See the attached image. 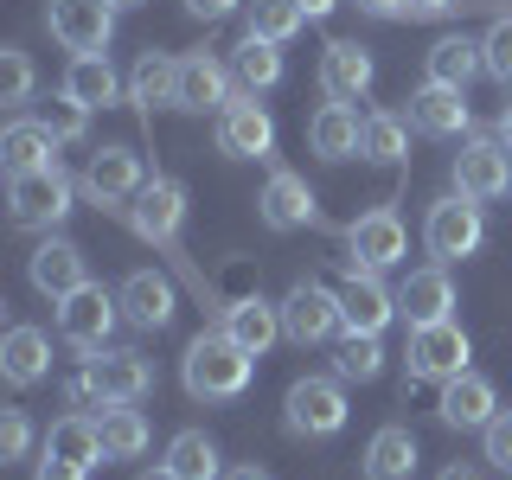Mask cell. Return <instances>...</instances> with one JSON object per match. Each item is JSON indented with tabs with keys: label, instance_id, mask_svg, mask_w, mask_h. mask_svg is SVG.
Returning a JSON list of instances; mask_svg holds the SVG:
<instances>
[{
	"label": "cell",
	"instance_id": "bcb514c9",
	"mask_svg": "<svg viewBox=\"0 0 512 480\" xmlns=\"http://www.w3.org/2000/svg\"><path fill=\"white\" fill-rule=\"evenodd\" d=\"M365 13H378V20H397V13H410V0H359Z\"/></svg>",
	"mask_w": 512,
	"mask_h": 480
},
{
	"label": "cell",
	"instance_id": "4fadbf2b",
	"mask_svg": "<svg viewBox=\"0 0 512 480\" xmlns=\"http://www.w3.org/2000/svg\"><path fill=\"white\" fill-rule=\"evenodd\" d=\"M397 320V295L378 282V269H352L340 288V327L346 333H384Z\"/></svg>",
	"mask_w": 512,
	"mask_h": 480
},
{
	"label": "cell",
	"instance_id": "d590c367",
	"mask_svg": "<svg viewBox=\"0 0 512 480\" xmlns=\"http://www.w3.org/2000/svg\"><path fill=\"white\" fill-rule=\"evenodd\" d=\"M359 154L372 160V167H397V160L410 154V122L391 116V109H378V116H365V141Z\"/></svg>",
	"mask_w": 512,
	"mask_h": 480
},
{
	"label": "cell",
	"instance_id": "8d00e7d4",
	"mask_svg": "<svg viewBox=\"0 0 512 480\" xmlns=\"http://www.w3.org/2000/svg\"><path fill=\"white\" fill-rule=\"evenodd\" d=\"M301 26H308V13H301L295 0H250L244 7V32H256V39H269V45H288Z\"/></svg>",
	"mask_w": 512,
	"mask_h": 480
},
{
	"label": "cell",
	"instance_id": "f546056e",
	"mask_svg": "<svg viewBox=\"0 0 512 480\" xmlns=\"http://www.w3.org/2000/svg\"><path fill=\"white\" fill-rule=\"evenodd\" d=\"M410 122L423 128V135H468V103H461V90H448V84H423L410 96Z\"/></svg>",
	"mask_w": 512,
	"mask_h": 480
},
{
	"label": "cell",
	"instance_id": "7a4b0ae2",
	"mask_svg": "<svg viewBox=\"0 0 512 480\" xmlns=\"http://www.w3.org/2000/svg\"><path fill=\"white\" fill-rule=\"evenodd\" d=\"M77 186L64 167H32V173H7V205H13V224L26 231H52L58 218H71V199Z\"/></svg>",
	"mask_w": 512,
	"mask_h": 480
},
{
	"label": "cell",
	"instance_id": "83f0119b",
	"mask_svg": "<svg viewBox=\"0 0 512 480\" xmlns=\"http://www.w3.org/2000/svg\"><path fill=\"white\" fill-rule=\"evenodd\" d=\"M64 96H77L90 116H96V109H116V103H122V77H116V64H109L103 52L71 58V71H64Z\"/></svg>",
	"mask_w": 512,
	"mask_h": 480
},
{
	"label": "cell",
	"instance_id": "8fae6325",
	"mask_svg": "<svg viewBox=\"0 0 512 480\" xmlns=\"http://www.w3.org/2000/svg\"><path fill=\"white\" fill-rule=\"evenodd\" d=\"M346 263L352 269H397L404 263V250H410V237H404V218L391 212V205H378V212H365V218H352V231H346Z\"/></svg>",
	"mask_w": 512,
	"mask_h": 480
},
{
	"label": "cell",
	"instance_id": "f907efd6",
	"mask_svg": "<svg viewBox=\"0 0 512 480\" xmlns=\"http://www.w3.org/2000/svg\"><path fill=\"white\" fill-rule=\"evenodd\" d=\"M224 480H269V474L256 468V461H244V468H224Z\"/></svg>",
	"mask_w": 512,
	"mask_h": 480
},
{
	"label": "cell",
	"instance_id": "836d02e7",
	"mask_svg": "<svg viewBox=\"0 0 512 480\" xmlns=\"http://www.w3.org/2000/svg\"><path fill=\"white\" fill-rule=\"evenodd\" d=\"M167 468L180 480H224L218 468V442L205 436V429H180V436L167 442Z\"/></svg>",
	"mask_w": 512,
	"mask_h": 480
},
{
	"label": "cell",
	"instance_id": "681fc988",
	"mask_svg": "<svg viewBox=\"0 0 512 480\" xmlns=\"http://www.w3.org/2000/svg\"><path fill=\"white\" fill-rule=\"evenodd\" d=\"M448 7H455V0H410L416 20H429V13H448Z\"/></svg>",
	"mask_w": 512,
	"mask_h": 480
},
{
	"label": "cell",
	"instance_id": "7402d4cb",
	"mask_svg": "<svg viewBox=\"0 0 512 480\" xmlns=\"http://www.w3.org/2000/svg\"><path fill=\"white\" fill-rule=\"evenodd\" d=\"M224 333H231L250 359H263V352L282 340V301H263V295L231 301V308H224Z\"/></svg>",
	"mask_w": 512,
	"mask_h": 480
},
{
	"label": "cell",
	"instance_id": "60d3db41",
	"mask_svg": "<svg viewBox=\"0 0 512 480\" xmlns=\"http://www.w3.org/2000/svg\"><path fill=\"white\" fill-rule=\"evenodd\" d=\"M0 103H32V58L20 52V45H7L0 52Z\"/></svg>",
	"mask_w": 512,
	"mask_h": 480
},
{
	"label": "cell",
	"instance_id": "e575fe53",
	"mask_svg": "<svg viewBox=\"0 0 512 480\" xmlns=\"http://www.w3.org/2000/svg\"><path fill=\"white\" fill-rule=\"evenodd\" d=\"M231 77H237L250 96L269 90V84H282V52H276L269 39H256V32H244V45L231 52Z\"/></svg>",
	"mask_w": 512,
	"mask_h": 480
},
{
	"label": "cell",
	"instance_id": "cb8c5ba5",
	"mask_svg": "<svg viewBox=\"0 0 512 480\" xmlns=\"http://www.w3.org/2000/svg\"><path fill=\"white\" fill-rule=\"evenodd\" d=\"M173 308H180V301H173V282L160 276V269H135V276L122 282V314L135 320L141 333H160L173 320Z\"/></svg>",
	"mask_w": 512,
	"mask_h": 480
},
{
	"label": "cell",
	"instance_id": "f6af8a7d",
	"mask_svg": "<svg viewBox=\"0 0 512 480\" xmlns=\"http://www.w3.org/2000/svg\"><path fill=\"white\" fill-rule=\"evenodd\" d=\"M237 7H250V0H186L192 20H224V13H237Z\"/></svg>",
	"mask_w": 512,
	"mask_h": 480
},
{
	"label": "cell",
	"instance_id": "5bb4252c",
	"mask_svg": "<svg viewBox=\"0 0 512 480\" xmlns=\"http://www.w3.org/2000/svg\"><path fill=\"white\" fill-rule=\"evenodd\" d=\"M77 186H84V199H96V205H122V199H135V192L148 186V173H141L135 148H96Z\"/></svg>",
	"mask_w": 512,
	"mask_h": 480
},
{
	"label": "cell",
	"instance_id": "ee69618b",
	"mask_svg": "<svg viewBox=\"0 0 512 480\" xmlns=\"http://www.w3.org/2000/svg\"><path fill=\"white\" fill-rule=\"evenodd\" d=\"M64 404H71V410H109V404H103V391H96V378H90V365L64 378Z\"/></svg>",
	"mask_w": 512,
	"mask_h": 480
},
{
	"label": "cell",
	"instance_id": "d4e9b609",
	"mask_svg": "<svg viewBox=\"0 0 512 480\" xmlns=\"http://www.w3.org/2000/svg\"><path fill=\"white\" fill-rule=\"evenodd\" d=\"M359 141H365V122H359V109H352V103H320L314 109L308 148L320 160H352V154H359Z\"/></svg>",
	"mask_w": 512,
	"mask_h": 480
},
{
	"label": "cell",
	"instance_id": "db71d44e",
	"mask_svg": "<svg viewBox=\"0 0 512 480\" xmlns=\"http://www.w3.org/2000/svg\"><path fill=\"white\" fill-rule=\"evenodd\" d=\"M442 480H480V474H468V468H448V474H442Z\"/></svg>",
	"mask_w": 512,
	"mask_h": 480
},
{
	"label": "cell",
	"instance_id": "74e56055",
	"mask_svg": "<svg viewBox=\"0 0 512 480\" xmlns=\"http://www.w3.org/2000/svg\"><path fill=\"white\" fill-rule=\"evenodd\" d=\"M384 372V346H378V333H346L340 352H333V378H346V384H372Z\"/></svg>",
	"mask_w": 512,
	"mask_h": 480
},
{
	"label": "cell",
	"instance_id": "4dcf8cb0",
	"mask_svg": "<svg viewBox=\"0 0 512 480\" xmlns=\"http://www.w3.org/2000/svg\"><path fill=\"white\" fill-rule=\"evenodd\" d=\"M416 474V436L404 423H384L365 442V480H410Z\"/></svg>",
	"mask_w": 512,
	"mask_h": 480
},
{
	"label": "cell",
	"instance_id": "e0dca14e",
	"mask_svg": "<svg viewBox=\"0 0 512 480\" xmlns=\"http://www.w3.org/2000/svg\"><path fill=\"white\" fill-rule=\"evenodd\" d=\"M455 282H448V263L436 269H410L404 288H397V314L410 320V327H436V320H455Z\"/></svg>",
	"mask_w": 512,
	"mask_h": 480
},
{
	"label": "cell",
	"instance_id": "484cf974",
	"mask_svg": "<svg viewBox=\"0 0 512 480\" xmlns=\"http://www.w3.org/2000/svg\"><path fill=\"white\" fill-rule=\"evenodd\" d=\"M58 148L64 141L45 128L39 116H20L7 122V135H0V160H7V173H32V167H58Z\"/></svg>",
	"mask_w": 512,
	"mask_h": 480
},
{
	"label": "cell",
	"instance_id": "52a82bcc",
	"mask_svg": "<svg viewBox=\"0 0 512 480\" xmlns=\"http://www.w3.org/2000/svg\"><path fill=\"white\" fill-rule=\"evenodd\" d=\"M116 320H122V295H109V288H96V282H84L77 295L58 301V333L77 352H103V340L116 333Z\"/></svg>",
	"mask_w": 512,
	"mask_h": 480
},
{
	"label": "cell",
	"instance_id": "ffe728a7",
	"mask_svg": "<svg viewBox=\"0 0 512 480\" xmlns=\"http://www.w3.org/2000/svg\"><path fill=\"white\" fill-rule=\"evenodd\" d=\"M436 416H442L448 429H487L493 416H500V397H493V384L480 378V372H461V378H448V384H442Z\"/></svg>",
	"mask_w": 512,
	"mask_h": 480
},
{
	"label": "cell",
	"instance_id": "9a60e30c",
	"mask_svg": "<svg viewBox=\"0 0 512 480\" xmlns=\"http://www.w3.org/2000/svg\"><path fill=\"white\" fill-rule=\"evenodd\" d=\"M372 52H365L359 39H333L327 52H320V90H327V103H359L365 90H372Z\"/></svg>",
	"mask_w": 512,
	"mask_h": 480
},
{
	"label": "cell",
	"instance_id": "c3c4849f",
	"mask_svg": "<svg viewBox=\"0 0 512 480\" xmlns=\"http://www.w3.org/2000/svg\"><path fill=\"white\" fill-rule=\"evenodd\" d=\"M295 7H301V13H308V20H327V13H333V7H340V0H295Z\"/></svg>",
	"mask_w": 512,
	"mask_h": 480
},
{
	"label": "cell",
	"instance_id": "f1b7e54d",
	"mask_svg": "<svg viewBox=\"0 0 512 480\" xmlns=\"http://www.w3.org/2000/svg\"><path fill=\"white\" fill-rule=\"evenodd\" d=\"M480 71H487V52H480V39H468V32H448V39L429 45V84L468 90Z\"/></svg>",
	"mask_w": 512,
	"mask_h": 480
},
{
	"label": "cell",
	"instance_id": "ba28073f",
	"mask_svg": "<svg viewBox=\"0 0 512 480\" xmlns=\"http://www.w3.org/2000/svg\"><path fill=\"white\" fill-rule=\"evenodd\" d=\"M455 192L468 199H506L512 192V148L500 135H474L455 154Z\"/></svg>",
	"mask_w": 512,
	"mask_h": 480
},
{
	"label": "cell",
	"instance_id": "1f68e13d",
	"mask_svg": "<svg viewBox=\"0 0 512 480\" xmlns=\"http://www.w3.org/2000/svg\"><path fill=\"white\" fill-rule=\"evenodd\" d=\"M0 372H7V384H39L52 372V340L39 327H13L0 340Z\"/></svg>",
	"mask_w": 512,
	"mask_h": 480
},
{
	"label": "cell",
	"instance_id": "ab89813d",
	"mask_svg": "<svg viewBox=\"0 0 512 480\" xmlns=\"http://www.w3.org/2000/svg\"><path fill=\"white\" fill-rule=\"evenodd\" d=\"M480 52H487V77L493 84L512 90V13H500V20L487 26V39H480Z\"/></svg>",
	"mask_w": 512,
	"mask_h": 480
},
{
	"label": "cell",
	"instance_id": "3957f363",
	"mask_svg": "<svg viewBox=\"0 0 512 480\" xmlns=\"http://www.w3.org/2000/svg\"><path fill=\"white\" fill-rule=\"evenodd\" d=\"M128 224H135V237H148V244H160L173 256V263H186L180 256V224H186V186L173 180V173H154L148 186L135 192V199L122 205Z\"/></svg>",
	"mask_w": 512,
	"mask_h": 480
},
{
	"label": "cell",
	"instance_id": "ac0fdd59",
	"mask_svg": "<svg viewBox=\"0 0 512 480\" xmlns=\"http://www.w3.org/2000/svg\"><path fill=\"white\" fill-rule=\"evenodd\" d=\"M90 378L96 391H103V404H141V397L154 391V365L141 359V352H96L90 359Z\"/></svg>",
	"mask_w": 512,
	"mask_h": 480
},
{
	"label": "cell",
	"instance_id": "8992f818",
	"mask_svg": "<svg viewBox=\"0 0 512 480\" xmlns=\"http://www.w3.org/2000/svg\"><path fill=\"white\" fill-rule=\"evenodd\" d=\"M468 359H474V346H468V333L455 327V320H436V327H410V346H404V365H410V384H423V378H461L468 372Z\"/></svg>",
	"mask_w": 512,
	"mask_h": 480
},
{
	"label": "cell",
	"instance_id": "603a6c76",
	"mask_svg": "<svg viewBox=\"0 0 512 480\" xmlns=\"http://www.w3.org/2000/svg\"><path fill=\"white\" fill-rule=\"evenodd\" d=\"M256 212H263L269 231H301V224H314V192H308L301 173L276 167V173H269V186H263V199H256Z\"/></svg>",
	"mask_w": 512,
	"mask_h": 480
},
{
	"label": "cell",
	"instance_id": "7bdbcfd3",
	"mask_svg": "<svg viewBox=\"0 0 512 480\" xmlns=\"http://www.w3.org/2000/svg\"><path fill=\"white\" fill-rule=\"evenodd\" d=\"M480 442H487V461L493 468H506L512 474V410H500L487 429H480Z\"/></svg>",
	"mask_w": 512,
	"mask_h": 480
},
{
	"label": "cell",
	"instance_id": "f35d334b",
	"mask_svg": "<svg viewBox=\"0 0 512 480\" xmlns=\"http://www.w3.org/2000/svg\"><path fill=\"white\" fill-rule=\"evenodd\" d=\"M39 122L52 128L58 141H84V128H90V109L77 103V96H45V109H39Z\"/></svg>",
	"mask_w": 512,
	"mask_h": 480
},
{
	"label": "cell",
	"instance_id": "7dc6e473",
	"mask_svg": "<svg viewBox=\"0 0 512 480\" xmlns=\"http://www.w3.org/2000/svg\"><path fill=\"white\" fill-rule=\"evenodd\" d=\"M39 480H84V474H77V468H64V461H52V455H45V461H39Z\"/></svg>",
	"mask_w": 512,
	"mask_h": 480
},
{
	"label": "cell",
	"instance_id": "f5cc1de1",
	"mask_svg": "<svg viewBox=\"0 0 512 480\" xmlns=\"http://www.w3.org/2000/svg\"><path fill=\"white\" fill-rule=\"evenodd\" d=\"M141 480H180V474H173V468H148V474H141Z\"/></svg>",
	"mask_w": 512,
	"mask_h": 480
},
{
	"label": "cell",
	"instance_id": "816d5d0a",
	"mask_svg": "<svg viewBox=\"0 0 512 480\" xmlns=\"http://www.w3.org/2000/svg\"><path fill=\"white\" fill-rule=\"evenodd\" d=\"M500 141H506V148H512V103L500 109Z\"/></svg>",
	"mask_w": 512,
	"mask_h": 480
},
{
	"label": "cell",
	"instance_id": "d6a6232c",
	"mask_svg": "<svg viewBox=\"0 0 512 480\" xmlns=\"http://www.w3.org/2000/svg\"><path fill=\"white\" fill-rule=\"evenodd\" d=\"M96 429H103V455L109 461H135V455H148V442H154L148 416H141L135 404H109L103 416H96Z\"/></svg>",
	"mask_w": 512,
	"mask_h": 480
},
{
	"label": "cell",
	"instance_id": "4316f807",
	"mask_svg": "<svg viewBox=\"0 0 512 480\" xmlns=\"http://www.w3.org/2000/svg\"><path fill=\"white\" fill-rule=\"evenodd\" d=\"M173 96H180V58H167V52H141L135 77H128V103H135L141 116L154 122V109H173Z\"/></svg>",
	"mask_w": 512,
	"mask_h": 480
},
{
	"label": "cell",
	"instance_id": "30bf717a",
	"mask_svg": "<svg viewBox=\"0 0 512 480\" xmlns=\"http://www.w3.org/2000/svg\"><path fill=\"white\" fill-rule=\"evenodd\" d=\"M327 333H340V295L320 282H295L282 295V340L295 346H320Z\"/></svg>",
	"mask_w": 512,
	"mask_h": 480
},
{
	"label": "cell",
	"instance_id": "11a10c76",
	"mask_svg": "<svg viewBox=\"0 0 512 480\" xmlns=\"http://www.w3.org/2000/svg\"><path fill=\"white\" fill-rule=\"evenodd\" d=\"M109 7H116V13H122V7H141V0H109Z\"/></svg>",
	"mask_w": 512,
	"mask_h": 480
},
{
	"label": "cell",
	"instance_id": "277c9868",
	"mask_svg": "<svg viewBox=\"0 0 512 480\" xmlns=\"http://www.w3.org/2000/svg\"><path fill=\"white\" fill-rule=\"evenodd\" d=\"M423 244L436 263H461V256H474L480 244H487V218H480V199H468V192H448V199L429 205L423 218Z\"/></svg>",
	"mask_w": 512,
	"mask_h": 480
},
{
	"label": "cell",
	"instance_id": "6da1fadb",
	"mask_svg": "<svg viewBox=\"0 0 512 480\" xmlns=\"http://www.w3.org/2000/svg\"><path fill=\"white\" fill-rule=\"evenodd\" d=\"M250 372H256V359H250V352L237 346L224 327L199 333V340L186 346V359H180V378H186V391L199 397V404H224V397H244V391H250Z\"/></svg>",
	"mask_w": 512,
	"mask_h": 480
},
{
	"label": "cell",
	"instance_id": "9c48e42d",
	"mask_svg": "<svg viewBox=\"0 0 512 480\" xmlns=\"http://www.w3.org/2000/svg\"><path fill=\"white\" fill-rule=\"evenodd\" d=\"M45 26H52V39L64 45V52H103L109 32H116V7L109 0H52L45 7Z\"/></svg>",
	"mask_w": 512,
	"mask_h": 480
},
{
	"label": "cell",
	"instance_id": "5b68a950",
	"mask_svg": "<svg viewBox=\"0 0 512 480\" xmlns=\"http://www.w3.org/2000/svg\"><path fill=\"white\" fill-rule=\"evenodd\" d=\"M282 416H288V429L308 436V442L340 436V429H346V391H340V378H295V384H288V397H282Z\"/></svg>",
	"mask_w": 512,
	"mask_h": 480
},
{
	"label": "cell",
	"instance_id": "7c38bea8",
	"mask_svg": "<svg viewBox=\"0 0 512 480\" xmlns=\"http://www.w3.org/2000/svg\"><path fill=\"white\" fill-rule=\"evenodd\" d=\"M276 148V122H269V109H256V96H231V103L218 109V154L231 160H263Z\"/></svg>",
	"mask_w": 512,
	"mask_h": 480
},
{
	"label": "cell",
	"instance_id": "b9f144b4",
	"mask_svg": "<svg viewBox=\"0 0 512 480\" xmlns=\"http://www.w3.org/2000/svg\"><path fill=\"white\" fill-rule=\"evenodd\" d=\"M26 448H32L26 410H0V455H7V461H26Z\"/></svg>",
	"mask_w": 512,
	"mask_h": 480
},
{
	"label": "cell",
	"instance_id": "2e32d148",
	"mask_svg": "<svg viewBox=\"0 0 512 480\" xmlns=\"http://www.w3.org/2000/svg\"><path fill=\"white\" fill-rule=\"evenodd\" d=\"M26 276H32V288H39L45 301H64V295H77V288L90 282L84 276V250L64 244V237H45V244L26 256Z\"/></svg>",
	"mask_w": 512,
	"mask_h": 480
},
{
	"label": "cell",
	"instance_id": "d6986e66",
	"mask_svg": "<svg viewBox=\"0 0 512 480\" xmlns=\"http://www.w3.org/2000/svg\"><path fill=\"white\" fill-rule=\"evenodd\" d=\"M231 103V64L192 52L180 58V96H173V109H186V116H205V109H224Z\"/></svg>",
	"mask_w": 512,
	"mask_h": 480
},
{
	"label": "cell",
	"instance_id": "44dd1931",
	"mask_svg": "<svg viewBox=\"0 0 512 480\" xmlns=\"http://www.w3.org/2000/svg\"><path fill=\"white\" fill-rule=\"evenodd\" d=\"M45 455L64 461V468H77V474H90L96 461H109L103 455V429H96V416H84V410L58 416V423L45 429Z\"/></svg>",
	"mask_w": 512,
	"mask_h": 480
}]
</instances>
